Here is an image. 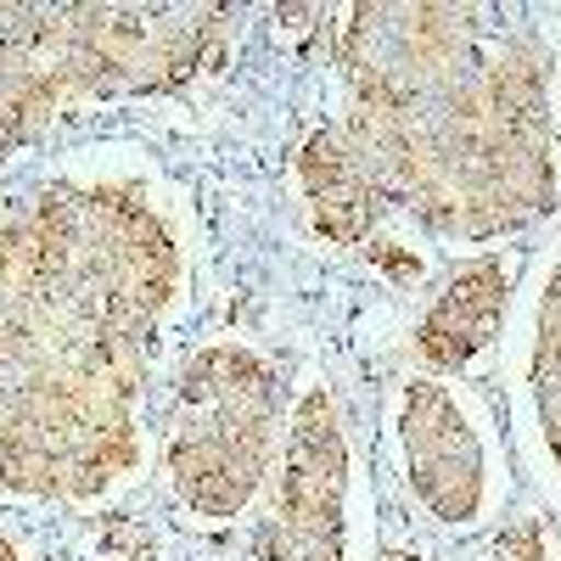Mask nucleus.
<instances>
[{
	"label": "nucleus",
	"mask_w": 561,
	"mask_h": 561,
	"mask_svg": "<svg viewBox=\"0 0 561 561\" xmlns=\"http://www.w3.org/2000/svg\"><path fill=\"white\" fill-rule=\"evenodd\" d=\"M500 561H545L539 556V528L534 523H517V528L500 539Z\"/></svg>",
	"instance_id": "obj_5"
},
{
	"label": "nucleus",
	"mask_w": 561,
	"mask_h": 561,
	"mask_svg": "<svg viewBox=\"0 0 561 561\" xmlns=\"http://www.w3.org/2000/svg\"><path fill=\"white\" fill-rule=\"evenodd\" d=\"M404 449H410V478L438 517H472L483 494V460L466 433V421L438 388H415L404 410Z\"/></svg>",
	"instance_id": "obj_2"
},
{
	"label": "nucleus",
	"mask_w": 561,
	"mask_h": 561,
	"mask_svg": "<svg viewBox=\"0 0 561 561\" xmlns=\"http://www.w3.org/2000/svg\"><path fill=\"white\" fill-rule=\"evenodd\" d=\"M304 185L314 197V219H320L325 237H337V242L365 237L370 192H377V185H370L365 163L343 147L337 135H314L304 147Z\"/></svg>",
	"instance_id": "obj_4"
},
{
	"label": "nucleus",
	"mask_w": 561,
	"mask_h": 561,
	"mask_svg": "<svg viewBox=\"0 0 561 561\" xmlns=\"http://www.w3.org/2000/svg\"><path fill=\"white\" fill-rule=\"evenodd\" d=\"M275 517L270 528L287 539V561H343V438L325 393L298 404Z\"/></svg>",
	"instance_id": "obj_1"
},
{
	"label": "nucleus",
	"mask_w": 561,
	"mask_h": 561,
	"mask_svg": "<svg viewBox=\"0 0 561 561\" xmlns=\"http://www.w3.org/2000/svg\"><path fill=\"white\" fill-rule=\"evenodd\" d=\"M505 264L500 259H478L472 270H460L449 280V293L433 304L427 325H421V354L433 365H466L500 325L505 309Z\"/></svg>",
	"instance_id": "obj_3"
},
{
	"label": "nucleus",
	"mask_w": 561,
	"mask_h": 561,
	"mask_svg": "<svg viewBox=\"0 0 561 561\" xmlns=\"http://www.w3.org/2000/svg\"><path fill=\"white\" fill-rule=\"evenodd\" d=\"M0 561H18V556H12V545H7V539H0Z\"/></svg>",
	"instance_id": "obj_6"
}]
</instances>
